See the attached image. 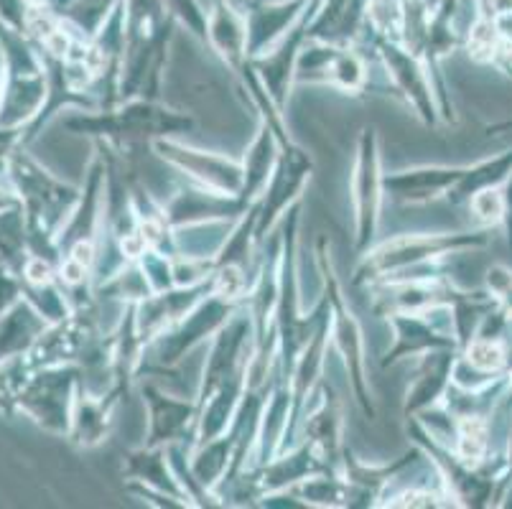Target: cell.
Listing matches in <instances>:
<instances>
[{
	"mask_svg": "<svg viewBox=\"0 0 512 509\" xmlns=\"http://www.w3.org/2000/svg\"><path fill=\"white\" fill-rule=\"evenodd\" d=\"M484 451V426L479 420H467L462 428V456L477 459Z\"/></svg>",
	"mask_w": 512,
	"mask_h": 509,
	"instance_id": "cell-1",
	"label": "cell"
},
{
	"mask_svg": "<svg viewBox=\"0 0 512 509\" xmlns=\"http://www.w3.org/2000/svg\"><path fill=\"white\" fill-rule=\"evenodd\" d=\"M469 359H472L474 367H482V370H495L502 364V352L495 344H474L469 349Z\"/></svg>",
	"mask_w": 512,
	"mask_h": 509,
	"instance_id": "cell-2",
	"label": "cell"
},
{
	"mask_svg": "<svg viewBox=\"0 0 512 509\" xmlns=\"http://www.w3.org/2000/svg\"><path fill=\"white\" fill-rule=\"evenodd\" d=\"M474 207H477V212L487 219L497 217V214L502 212L500 199H497V194H492V191H484V194H479L477 199H474Z\"/></svg>",
	"mask_w": 512,
	"mask_h": 509,
	"instance_id": "cell-3",
	"label": "cell"
},
{
	"mask_svg": "<svg viewBox=\"0 0 512 509\" xmlns=\"http://www.w3.org/2000/svg\"><path fill=\"white\" fill-rule=\"evenodd\" d=\"M240 286H242V278H240V273H237L235 268H230V270H225V273H222L220 288L227 293V296L237 293V288H240Z\"/></svg>",
	"mask_w": 512,
	"mask_h": 509,
	"instance_id": "cell-4",
	"label": "cell"
},
{
	"mask_svg": "<svg viewBox=\"0 0 512 509\" xmlns=\"http://www.w3.org/2000/svg\"><path fill=\"white\" fill-rule=\"evenodd\" d=\"M85 268L87 265H82V263H77V260H69L67 265H64V278L69 280V283H79V280H82V275H85Z\"/></svg>",
	"mask_w": 512,
	"mask_h": 509,
	"instance_id": "cell-5",
	"label": "cell"
},
{
	"mask_svg": "<svg viewBox=\"0 0 512 509\" xmlns=\"http://www.w3.org/2000/svg\"><path fill=\"white\" fill-rule=\"evenodd\" d=\"M29 278L34 280V283H46V280H49V265L41 263V260H34V263L29 265Z\"/></svg>",
	"mask_w": 512,
	"mask_h": 509,
	"instance_id": "cell-6",
	"label": "cell"
},
{
	"mask_svg": "<svg viewBox=\"0 0 512 509\" xmlns=\"http://www.w3.org/2000/svg\"><path fill=\"white\" fill-rule=\"evenodd\" d=\"M72 258L77 260V263H82V265H90V260H92V245H90V242H79V245L74 247Z\"/></svg>",
	"mask_w": 512,
	"mask_h": 509,
	"instance_id": "cell-7",
	"label": "cell"
},
{
	"mask_svg": "<svg viewBox=\"0 0 512 509\" xmlns=\"http://www.w3.org/2000/svg\"><path fill=\"white\" fill-rule=\"evenodd\" d=\"M143 247H146V240H143V235H133V237H128V240H123V250L128 252V255H138Z\"/></svg>",
	"mask_w": 512,
	"mask_h": 509,
	"instance_id": "cell-8",
	"label": "cell"
},
{
	"mask_svg": "<svg viewBox=\"0 0 512 509\" xmlns=\"http://www.w3.org/2000/svg\"><path fill=\"white\" fill-rule=\"evenodd\" d=\"M156 237H158V224L156 222L143 224V240H156Z\"/></svg>",
	"mask_w": 512,
	"mask_h": 509,
	"instance_id": "cell-9",
	"label": "cell"
}]
</instances>
